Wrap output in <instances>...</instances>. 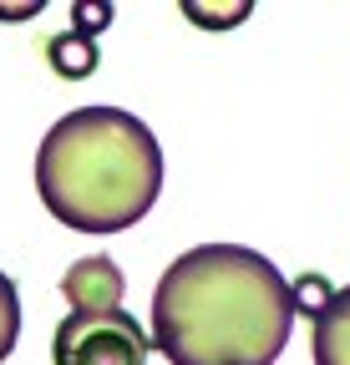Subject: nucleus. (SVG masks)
Masks as SVG:
<instances>
[{
	"label": "nucleus",
	"mask_w": 350,
	"mask_h": 365,
	"mask_svg": "<svg viewBox=\"0 0 350 365\" xmlns=\"http://www.w3.org/2000/svg\"><path fill=\"white\" fill-rule=\"evenodd\" d=\"M289 330V279L244 244H198L153 289V345L168 365H274Z\"/></svg>",
	"instance_id": "nucleus-1"
},
{
	"label": "nucleus",
	"mask_w": 350,
	"mask_h": 365,
	"mask_svg": "<svg viewBox=\"0 0 350 365\" xmlns=\"http://www.w3.org/2000/svg\"><path fill=\"white\" fill-rule=\"evenodd\" d=\"M36 193L76 234H122L163 193V148L122 107H76L51 122L36 153Z\"/></svg>",
	"instance_id": "nucleus-2"
},
{
	"label": "nucleus",
	"mask_w": 350,
	"mask_h": 365,
	"mask_svg": "<svg viewBox=\"0 0 350 365\" xmlns=\"http://www.w3.org/2000/svg\"><path fill=\"white\" fill-rule=\"evenodd\" d=\"M153 335L138 314L117 309H71L51 335V365H148Z\"/></svg>",
	"instance_id": "nucleus-3"
},
{
	"label": "nucleus",
	"mask_w": 350,
	"mask_h": 365,
	"mask_svg": "<svg viewBox=\"0 0 350 365\" xmlns=\"http://www.w3.org/2000/svg\"><path fill=\"white\" fill-rule=\"evenodd\" d=\"M122 289H127L122 269H117L112 259H102V254L76 259V264L61 274V294H66L71 309H117V304H122Z\"/></svg>",
	"instance_id": "nucleus-4"
},
{
	"label": "nucleus",
	"mask_w": 350,
	"mask_h": 365,
	"mask_svg": "<svg viewBox=\"0 0 350 365\" xmlns=\"http://www.w3.org/2000/svg\"><path fill=\"white\" fill-rule=\"evenodd\" d=\"M310 355L315 365H350V284L310 319Z\"/></svg>",
	"instance_id": "nucleus-5"
},
{
	"label": "nucleus",
	"mask_w": 350,
	"mask_h": 365,
	"mask_svg": "<svg viewBox=\"0 0 350 365\" xmlns=\"http://www.w3.org/2000/svg\"><path fill=\"white\" fill-rule=\"evenodd\" d=\"M46 61H51V71H56L61 81H86V76L97 71L102 51H97V41H86V36H76V31H61V36L46 41Z\"/></svg>",
	"instance_id": "nucleus-6"
},
{
	"label": "nucleus",
	"mask_w": 350,
	"mask_h": 365,
	"mask_svg": "<svg viewBox=\"0 0 350 365\" xmlns=\"http://www.w3.org/2000/svg\"><path fill=\"white\" fill-rule=\"evenodd\" d=\"M183 16L203 31H229V26H244L254 16L249 0H218V6H208V0H183Z\"/></svg>",
	"instance_id": "nucleus-7"
},
{
	"label": "nucleus",
	"mask_w": 350,
	"mask_h": 365,
	"mask_svg": "<svg viewBox=\"0 0 350 365\" xmlns=\"http://www.w3.org/2000/svg\"><path fill=\"white\" fill-rule=\"evenodd\" d=\"M335 299V284L325 279V274H294L289 279V304H294V314H320L325 304Z\"/></svg>",
	"instance_id": "nucleus-8"
},
{
	"label": "nucleus",
	"mask_w": 350,
	"mask_h": 365,
	"mask_svg": "<svg viewBox=\"0 0 350 365\" xmlns=\"http://www.w3.org/2000/svg\"><path fill=\"white\" fill-rule=\"evenodd\" d=\"M16 340H21V294H16V279L0 269V365L16 350Z\"/></svg>",
	"instance_id": "nucleus-9"
},
{
	"label": "nucleus",
	"mask_w": 350,
	"mask_h": 365,
	"mask_svg": "<svg viewBox=\"0 0 350 365\" xmlns=\"http://www.w3.org/2000/svg\"><path fill=\"white\" fill-rule=\"evenodd\" d=\"M112 21H117V11L107 6V0H76V6H71V31L86 36V41H97Z\"/></svg>",
	"instance_id": "nucleus-10"
},
{
	"label": "nucleus",
	"mask_w": 350,
	"mask_h": 365,
	"mask_svg": "<svg viewBox=\"0 0 350 365\" xmlns=\"http://www.w3.org/2000/svg\"><path fill=\"white\" fill-rule=\"evenodd\" d=\"M41 16V0H21V6H0V21H31Z\"/></svg>",
	"instance_id": "nucleus-11"
}]
</instances>
